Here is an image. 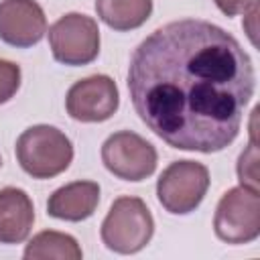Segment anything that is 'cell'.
I'll return each mask as SVG.
<instances>
[{"instance_id":"cell-3","label":"cell","mask_w":260,"mask_h":260,"mask_svg":"<svg viewBox=\"0 0 260 260\" xmlns=\"http://www.w3.org/2000/svg\"><path fill=\"white\" fill-rule=\"evenodd\" d=\"M102 242L116 254L140 252L154 234V219L140 197H118L102 221Z\"/></svg>"},{"instance_id":"cell-6","label":"cell","mask_w":260,"mask_h":260,"mask_svg":"<svg viewBox=\"0 0 260 260\" xmlns=\"http://www.w3.org/2000/svg\"><path fill=\"white\" fill-rule=\"evenodd\" d=\"M49 45L55 61L71 67L87 65L100 55L98 22L87 14L69 12L51 24Z\"/></svg>"},{"instance_id":"cell-11","label":"cell","mask_w":260,"mask_h":260,"mask_svg":"<svg viewBox=\"0 0 260 260\" xmlns=\"http://www.w3.org/2000/svg\"><path fill=\"white\" fill-rule=\"evenodd\" d=\"M35 223V207L26 191L18 187L0 189V244H20Z\"/></svg>"},{"instance_id":"cell-8","label":"cell","mask_w":260,"mask_h":260,"mask_svg":"<svg viewBox=\"0 0 260 260\" xmlns=\"http://www.w3.org/2000/svg\"><path fill=\"white\" fill-rule=\"evenodd\" d=\"M120 106L118 85L108 75H89L75 81L65 98L67 114L77 122L110 120Z\"/></svg>"},{"instance_id":"cell-10","label":"cell","mask_w":260,"mask_h":260,"mask_svg":"<svg viewBox=\"0 0 260 260\" xmlns=\"http://www.w3.org/2000/svg\"><path fill=\"white\" fill-rule=\"evenodd\" d=\"M100 203V185L95 181H73L57 191L47 201V213L63 221H81L93 215Z\"/></svg>"},{"instance_id":"cell-1","label":"cell","mask_w":260,"mask_h":260,"mask_svg":"<svg viewBox=\"0 0 260 260\" xmlns=\"http://www.w3.org/2000/svg\"><path fill=\"white\" fill-rule=\"evenodd\" d=\"M254 87V65L238 39L199 18L158 26L128 65L136 114L179 150L211 154L230 146Z\"/></svg>"},{"instance_id":"cell-14","label":"cell","mask_w":260,"mask_h":260,"mask_svg":"<svg viewBox=\"0 0 260 260\" xmlns=\"http://www.w3.org/2000/svg\"><path fill=\"white\" fill-rule=\"evenodd\" d=\"M238 179L244 187L258 191V146L254 138L238 158Z\"/></svg>"},{"instance_id":"cell-5","label":"cell","mask_w":260,"mask_h":260,"mask_svg":"<svg viewBox=\"0 0 260 260\" xmlns=\"http://www.w3.org/2000/svg\"><path fill=\"white\" fill-rule=\"evenodd\" d=\"M213 230L221 242L250 244L260 236V195L244 185L225 191L215 207Z\"/></svg>"},{"instance_id":"cell-13","label":"cell","mask_w":260,"mask_h":260,"mask_svg":"<svg viewBox=\"0 0 260 260\" xmlns=\"http://www.w3.org/2000/svg\"><path fill=\"white\" fill-rule=\"evenodd\" d=\"M83 252L77 244V240L69 234L55 232V230H45L32 236V240L24 248V258L26 260H47V258H57V260H81Z\"/></svg>"},{"instance_id":"cell-17","label":"cell","mask_w":260,"mask_h":260,"mask_svg":"<svg viewBox=\"0 0 260 260\" xmlns=\"http://www.w3.org/2000/svg\"><path fill=\"white\" fill-rule=\"evenodd\" d=\"M0 167H2V158H0Z\"/></svg>"},{"instance_id":"cell-16","label":"cell","mask_w":260,"mask_h":260,"mask_svg":"<svg viewBox=\"0 0 260 260\" xmlns=\"http://www.w3.org/2000/svg\"><path fill=\"white\" fill-rule=\"evenodd\" d=\"M215 6L225 14V16H236L240 12H244L254 0H213Z\"/></svg>"},{"instance_id":"cell-7","label":"cell","mask_w":260,"mask_h":260,"mask_svg":"<svg viewBox=\"0 0 260 260\" xmlns=\"http://www.w3.org/2000/svg\"><path fill=\"white\" fill-rule=\"evenodd\" d=\"M104 167L122 181H142L156 169V148L136 132H114L102 144Z\"/></svg>"},{"instance_id":"cell-9","label":"cell","mask_w":260,"mask_h":260,"mask_svg":"<svg viewBox=\"0 0 260 260\" xmlns=\"http://www.w3.org/2000/svg\"><path fill=\"white\" fill-rule=\"evenodd\" d=\"M47 32L45 10L35 0L0 2V39L12 47H32Z\"/></svg>"},{"instance_id":"cell-4","label":"cell","mask_w":260,"mask_h":260,"mask_svg":"<svg viewBox=\"0 0 260 260\" xmlns=\"http://www.w3.org/2000/svg\"><path fill=\"white\" fill-rule=\"evenodd\" d=\"M209 189V171L197 160L171 162L156 181L158 203L175 215L191 213Z\"/></svg>"},{"instance_id":"cell-15","label":"cell","mask_w":260,"mask_h":260,"mask_svg":"<svg viewBox=\"0 0 260 260\" xmlns=\"http://www.w3.org/2000/svg\"><path fill=\"white\" fill-rule=\"evenodd\" d=\"M20 87V67L8 59H0V104H6Z\"/></svg>"},{"instance_id":"cell-2","label":"cell","mask_w":260,"mask_h":260,"mask_svg":"<svg viewBox=\"0 0 260 260\" xmlns=\"http://www.w3.org/2000/svg\"><path fill=\"white\" fill-rule=\"evenodd\" d=\"M16 158L22 171L32 179H53L71 165L73 144L59 128L37 124L18 136Z\"/></svg>"},{"instance_id":"cell-12","label":"cell","mask_w":260,"mask_h":260,"mask_svg":"<svg viewBox=\"0 0 260 260\" xmlns=\"http://www.w3.org/2000/svg\"><path fill=\"white\" fill-rule=\"evenodd\" d=\"M95 12L114 30H134L150 18L152 0H95Z\"/></svg>"}]
</instances>
